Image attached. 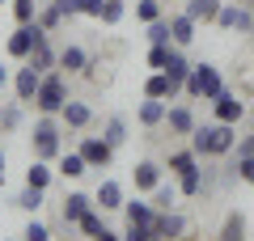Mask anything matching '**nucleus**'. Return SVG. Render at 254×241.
I'll list each match as a JSON object with an SVG mask.
<instances>
[{
	"label": "nucleus",
	"instance_id": "nucleus-1",
	"mask_svg": "<svg viewBox=\"0 0 254 241\" xmlns=\"http://www.w3.org/2000/svg\"><path fill=\"white\" fill-rule=\"evenodd\" d=\"M190 148L199 152V157H229L237 148V127L233 123H199L190 131Z\"/></svg>",
	"mask_w": 254,
	"mask_h": 241
},
{
	"label": "nucleus",
	"instance_id": "nucleus-2",
	"mask_svg": "<svg viewBox=\"0 0 254 241\" xmlns=\"http://www.w3.org/2000/svg\"><path fill=\"white\" fill-rule=\"evenodd\" d=\"M182 93L195 102H216L220 93H225V76H220L216 63H195L187 76V85H182Z\"/></svg>",
	"mask_w": 254,
	"mask_h": 241
},
{
	"label": "nucleus",
	"instance_id": "nucleus-3",
	"mask_svg": "<svg viewBox=\"0 0 254 241\" xmlns=\"http://www.w3.org/2000/svg\"><path fill=\"white\" fill-rule=\"evenodd\" d=\"M30 144H34V157H38V161H60V152H64L60 123H55L51 115H43V119L34 123V131H30Z\"/></svg>",
	"mask_w": 254,
	"mask_h": 241
},
{
	"label": "nucleus",
	"instance_id": "nucleus-4",
	"mask_svg": "<svg viewBox=\"0 0 254 241\" xmlns=\"http://www.w3.org/2000/svg\"><path fill=\"white\" fill-rule=\"evenodd\" d=\"M34 106H38V115H60L68 106V80H64V72H47L43 76V85L34 93Z\"/></svg>",
	"mask_w": 254,
	"mask_h": 241
},
{
	"label": "nucleus",
	"instance_id": "nucleus-5",
	"mask_svg": "<svg viewBox=\"0 0 254 241\" xmlns=\"http://www.w3.org/2000/svg\"><path fill=\"white\" fill-rule=\"evenodd\" d=\"M43 38H51V30H43L38 21H21L17 30L9 34V43H4V51L13 55V60H30V51H34Z\"/></svg>",
	"mask_w": 254,
	"mask_h": 241
},
{
	"label": "nucleus",
	"instance_id": "nucleus-6",
	"mask_svg": "<svg viewBox=\"0 0 254 241\" xmlns=\"http://www.w3.org/2000/svg\"><path fill=\"white\" fill-rule=\"evenodd\" d=\"M216 26L225 34H250L254 30V9L250 4H237V0H225L220 13H216Z\"/></svg>",
	"mask_w": 254,
	"mask_h": 241
},
{
	"label": "nucleus",
	"instance_id": "nucleus-7",
	"mask_svg": "<svg viewBox=\"0 0 254 241\" xmlns=\"http://www.w3.org/2000/svg\"><path fill=\"white\" fill-rule=\"evenodd\" d=\"M76 152H81V157L89 161V170H106L110 161H115V148H110V144L102 140V135H85Z\"/></svg>",
	"mask_w": 254,
	"mask_h": 241
},
{
	"label": "nucleus",
	"instance_id": "nucleus-8",
	"mask_svg": "<svg viewBox=\"0 0 254 241\" xmlns=\"http://www.w3.org/2000/svg\"><path fill=\"white\" fill-rule=\"evenodd\" d=\"M212 115H216V123H233V127H237V123L246 119V102L237 98V93H229V89H225L216 102H212Z\"/></svg>",
	"mask_w": 254,
	"mask_h": 241
},
{
	"label": "nucleus",
	"instance_id": "nucleus-9",
	"mask_svg": "<svg viewBox=\"0 0 254 241\" xmlns=\"http://www.w3.org/2000/svg\"><path fill=\"white\" fill-rule=\"evenodd\" d=\"M153 233H157V241H182V237H187V220H182L174 207H170V212H157Z\"/></svg>",
	"mask_w": 254,
	"mask_h": 241
},
{
	"label": "nucleus",
	"instance_id": "nucleus-10",
	"mask_svg": "<svg viewBox=\"0 0 254 241\" xmlns=\"http://www.w3.org/2000/svg\"><path fill=\"white\" fill-rule=\"evenodd\" d=\"M93 203H98L102 212H123L127 195H123V186H119L115 178H106V182H98V190H93Z\"/></svg>",
	"mask_w": 254,
	"mask_h": 241
},
{
	"label": "nucleus",
	"instance_id": "nucleus-11",
	"mask_svg": "<svg viewBox=\"0 0 254 241\" xmlns=\"http://www.w3.org/2000/svg\"><path fill=\"white\" fill-rule=\"evenodd\" d=\"M182 93L178 80H170V72H153V76L144 80V98H161V102H174Z\"/></svg>",
	"mask_w": 254,
	"mask_h": 241
},
{
	"label": "nucleus",
	"instance_id": "nucleus-12",
	"mask_svg": "<svg viewBox=\"0 0 254 241\" xmlns=\"http://www.w3.org/2000/svg\"><path fill=\"white\" fill-rule=\"evenodd\" d=\"M170 34H174V47L187 51V47L195 43V34H199V21L187 17V13H174V17H170Z\"/></svg>",
	"mask_w": 254,
	"mask_h": 241
},
{
	"label": "nucleus",
	"instance_id": "nucleus-13",
	"mask_svg": "<svg viewBox=\"0 0 254 241\" xmlns=\"http://www.w3.org/2000/svg\"><path fill=\"white\" fill-rule=\"evenodd\" d=\"M60 119H64L68 131H81V127L93 123V106H89V102H72V98H68V106L60 110Z\"/></svg>",
	"mask_w": 254,
	"mask_h": 241
},
{
	"label": "nucleus",
	"instance_id": "nucleus-14",
	"mask_svg": "<svg viewBox=\"0 0 254 241\" xmlns=\"http://www.w3.org/2000/svg\"><path fill=\"white\" fill-rule=\"evenodd\" d=\"M43 76H47V72H38L34 63L17 68V76H13V85H17V98H21V102H34V93H38V85H43Z\"/></svg>",
	"mask_w": 254,
	"mask_h": 241
},
{
	"label": "nucleus",
	"instance_id": "nucleus-15",
	"mask_svg": "<svg viewBox=\"0 0 254 241\" xmlns=\"http://www.w3.org/2000/svg\"><path fill=\"white\" fill-rule=\"evenodd\" d=\"M131 182H136V190H148V195H153L157 182H161V165H157V161H136V165H131Z\"/></svg>",
	"mask_w": 254,
	"mask_h": 241
},
{
	"label": "nucleus",
	"instance_id": "nucleus-16",
	"mask_svg": "<svg viewBox=\"0 0 254 241\" xmlns=\"http://www.w3.org/2000/svg\"><path fill=\"white\" fill-rule=\"evenodd\" d=\"M165 127H170L174 135H190L199 123H195V110H190V106H170V110H165Z\"/></svg>",
	"mask_w": 254,
	"mask_h": 241
},
{
	"label": "nucleus",
	"instance_id": "nucleus-17",
	"mask_svg": "<svg viewBox=\"0 0 254 241\" xmlns=\"http://www.w3.org/2000/svg\"><path fill=\"white\" fill-rule=\"evenodd\" d=\"M220 4L225 0H187V17H195L199 26H216V13H220Z\"/></svg>",
	"mask_w": 254,
	"mask_h": 241
},
{
	"label": "nucleus",
	"instance_id": "nucleus-18",
	"mask_svg": "<svg viewBox=\"0 0 254 241\" xmlns=\"http://www.w3.org/2000/svg\"><path fill=\"white\" fill-rule=\"evenodd\" d=\"M165 110H170V102L144 98V102H140V110H136V119H140V127H161L165 123Z\"/></svg>",
	"mask_w": 254,
	"mask_h": 241
},
{
	"label": "nucleus",
	"instance_id": "nucleus-19",
	"mask_svg": "<svg viewBox=\"0 0 254 241\" xmlns=\"http://www.w3.org/2000/svg\"><path fill=\"white\" fill-rule=\"evenodd\" d=\"M89 207H98V203H93V199L85 195V190H72V195L64 199V224H76L85 212H89Z\"/></svg>",
	"mask_w": 254,
	"mask_h": 241
},
{
	"label": "nucleus",
	"instance_id": "nucleus-20",
	"mask_svg": "<svg viewBox=\"0 0 254 241\" xmlns=\"http://www.w3.org/2000/svg\"><path fill=\"white\" fill-rule=\"evenodd\" d=\"M89 68V55H85V47H76V43H68L60 51V72H68V76H72V72H85Z\"/></svg>",
	"mask_w": 254,
	"mask_h": 241
},
{
	"label": "nucleus",
	"instance_id": "nucleus-21",
	"mask_svg": "<svg viewBox=\"0 0 254 241\" xmlns=\"http://www.w3.org/2000/svg\"><path fill=\"white\" fill-rule=\"evenodd\" d=\"M123 216H127V224H153L157 220V207L148 203V199H127Z\"/></svg>",
	"mask_w": 254,
	"mask_h": 241
},
{
	"label": "nucleus",
	"instance_id": "nucleus-22",
	"mask_svg": "<svg viewBox=\"0 0 254 241\" xmlns=\"http://www.w3.org/2000/svg\"><path fill=\"white\" fill-rule=\"evenodd\" d=\"M26 63H34L38 72H51V68H60V51L51 47V38H43V43L30 51V60H26Z\"/></svg>",
	"mask_w": 254,
	"mask_h": 241
},
{
	"label": "nucleus",
	"instance_id": "nucleus-23",
	"mask_svg": "<svg viewBox=\"0 0 254 241\" xmlns=\"http://www.w3.org/2000/svg\"><path fill=\"white\" fill-rule=\"evenodd\" d=\"M190 68H195V63H190L187 55H182V47H174V51H170V60H165V68H161V72H170V80H178V85H187Z\"/></svg>",
	"mask_w": 254,
	"mask_h": 241
},
{
	"label": "nucleus",
	"instance_id": "nucleus-24",
	"mask_svg": "<svg viewBox=\"0 0 254 241\" xmlns=\"http://www.w3.org/2000/svg\"><path fill=\"white\" fill-rule=\"evenodd\" d=\"M51 161H30V170H26V186H38V190H47V186H51Z\"/></svg>",
	"mask_w": 254,
	"mask_h": 241
},
{
	"label": "nucleus",
	"instance_id": "nucleus-25",
	"mask_svg": "<svg viewBox=\"0 0 254 241\" xmlns=\"http://www.w3.org/2000/svg\"><path fill=\"white\" fill-rule=\"evenodd\" d=\"M60 174L64 178H85L89 174V161L81 152H60Z\"/></svg>",
	"mask_w": 254,
	"mask_h": 241
},
{
	"label": "nucleus",
	"instance_id": "nucleus-26",
	"mask_svg": "<svg viewBox=\"0 0 254 241\" xmlns=\"http://www.w3.org/2000/svg\"><path fill=\"white\" fill-rule=\"evenodd\" d=\"M195 165H199V152H195V148L170 152V161H165V170H170V174H187V170H195Z\"/></svg>",
	"mask_w": 254,
	"mask_h": 241
},
{
	"label": "nucleus",
	"instance_id": "nucleus-27",
	"mask_svg": "<svg viewBox=\"0 0 254 241\" xmlns=\"http://www.w3.org/2000/svg\"><path fill=\"white\" fill-rule=\"evenodd\" d=\"M38 26H43V30H60L64 26V9H60V4H55V0H47V4H38Z\"/></svg>",
	"mask_w": 254,
	"mask_h": 241
},
{
	"label": "nucleus",
	"instance_id": "nucleus-28",
	"mask_svg": "<svg viewBox=\"0 0 254 241\" xmlns=\"http://www.w3.org/2000/svg\"><path fill=\"white\" fill-rule=\"evenodd\" d=\"M178 195H182V190L178 186H170V182H157V190H153V207H157V212H170V207L174 203H178Z\"/></svg>",
	"mask_w": 254,
	"mask_h": 241
},
{
	"label": "nucleus",
	"instance_id": "nucleus-29",
	"mask_svg": "<svg viewBox=\"0 0 254 241\" xmlns=\"http://www.w3.org/2000/svg\"><path fill=\"white\" fill-rule=\"evenodd\" d=\"M102 140H106L110 148H119V144L127 140V119H123V115H115V119H106V127H102Z\"/></svg>",
	"mask_w": 254,
	"mask_h": 241
},
{
	"label": "nucleus",
	"instance_id": "nucleus-30",
	"mask_svg": "<svg viewBox=\"0 0 254 241\" xmlns=\"http://www.w3.org/2000/svg\"><path fill=\"white\" fill-rule=\"evenodd\" d=\"M220 241H246V216H242V212H229V216H225Z\"/></svg>",
	"mask_w": 254,
	"mask_h": 241
},
{
	"label": "nucleus",
	"instance_id": "nucleus-31",
	"mask_svg": "<svg viewBox=\"0 0 254 241\" xmlns=\"http://www.w3.org/2000/svg\"><path fill=\"white\" fill-rule=\"evenodd\" d=\"M127 17V0H102V26H119Z\"/></svg>",
	"mask_w": 254,
	"mask_h": 241
},
{
	"label": "nucleus",
	"instance_id": "nucleus-32",
	"mask_svg": "<svg viewBox=\"0 0 254 241\" xmlns=\"http://www.w3.org/2000/svg\"><path fill=\"white\" fill-rule=\"evenodd\" d=\"M178 190H182V195H199V190H203V165L178 174Z\"/></svg>",
	"mask_w": 254,
	"mask_h": 241
},
{
	"label": "nucleus",
	"instance_id": "nucleus-33",
	"mask_svg": "<svg viewBox=\"0 0 254 241\" xmlns=\"http://www.w3.org/2000/svg\"><path fill=\"white\" fill-rule=\"evenodd\" d=\"M144 30H148V34H144L148 43H161V47H170V43H174V34H170V17H157V21H148Z\"/></svg>",
	"mask_w": 254,
	"mask_h": 241
},
{
	"label": "nucleus",
	"instance_id": "nucleus-34",
	"mask_svg": "<svg viewBox=\"0 0 254 241\" xmlns=\"http://www.w3.org/2000/svg\"><path fill=\"white\" fill-rule=\"evenodd\" d=\"M157 17H165L161 0H136V21L140 26H148V21H157Z\"/></svg>",
	"mask_w": 254,
	"mask_h": 241
},
{
	"label": "nucleus",
	"instance_id": "nucleus-35",
	"mask_svg": "<svg viewBox=\"0 0 254 241\" xmlns=\"http://www.w3.org/2000/svg\"><path fill=\"white\" fill-rule=\"evenodd\" d=\"M38 4H43V0H9V9H13V17H17V26L38 17Z\"/></svg>",
	"mask_w": 254,
	"mask_h": 241
},
{
	"label": "nucleus",
	"instance_id": "nucleus-36",
	"mask_svg": "<svg viewBox=\"0 0 254 241\" xmlns=\"http://www.w3.org/2000/svg\"><path fill=\"white\" fill-rule=\"evenodd\" d=\"M76 229H81L85 237H98V233L106 229V220H102V216H98V207H89V212H85L81 220H76Z\"/></svg>",
	"mask_w": 254,
	"mask_h": 241
},
{
	"label": "nucleus",
	"instance_id": "nucleus-37",
	"mask_svg": "<svg viewBox=\"0 0 254 241\" xmlns=\"http://www.w3.org/2000/svg\"><path fill=\"white\" fill-rule=\"evenodd\" d=\"M43 195H47V190H38V186H26V190L17 195V207H21V212H38V207H43Z\"/></svg>",
	"mask_w": 254,
	"mask_h": 241
},
{
	"label": "nucleus",
	"instance_id": "nucleus-38",
	"mask_svg": "<svg viewBox=\"0 0 254 241\" xmlns=\"http://www.w3.org/2000/svg\"><path fill=\"white\" fill-rule=\"evenodd\" d=\"M170 51H174V43H170V47L148 43V68H153V72H161V68H165V60H170Z\"/></svg>",
	"mask_w": 254,
	"mask_h": 241
},
{
	"label": "nucleus",
	"instance_id": "nucleus-39",
	"mask_svg": "<svg viewBox=\"0 0 254 241\" xmlns=\"http://www.w3.org/2000/svg\"><path fill=\"white\" fill-rule=\"evenodd\" d=\"M123 241H157V233H153V224H127Z\"/></svg>",
	"mask_w": 254,
	"mask_h": 241
},
{
	"label": "nucleus",
	"instance_id": "nucleus-40",
	"mask_svg": "<svg viewBox=\"0 0 254 241\" xmlns=\"http://www.w3.org/2000/svg\"><path fill=\"white\" fill-rule=\"evenodd\" d=\"M21 241H51V229H47L43 220H30L26 233H21Z\"/></svg>",
	"mask_w": 254,
	"mask_h": 241
},
{
	"label": "nucleus",
	"instance_id": "nucleus-41",
	"mask_svg": "<svg viewBox=\"0 0 254 241\" xmlns=\"http://www.w3.org/2000/svg\"><path fill=\"white\" fill-rule=\"evenodd\" d=\"M233 170H237V178H242V182H250V186H254V152H250V157H237Z\"/></svg>",
	"mask_w": 254,
	"mask_h": 241
},
{
	"label": "nucleus",
	"instance_id": "nucleus-42",
	"mask_svg": "<svg viewBox=\"0 0 254 241\" xmlns=\"http://www.w3.org/2000/svg\"><path fill=\"white\" fill-rule=\"evenodd\" d=\"M76 13L81 17H102V0H76Z\"/></svg>",
	"mask_w": 254,
	"mask_h": 241
},
{
	"label": "nucleus",
	"instance_id": "nucleus-43",
	"mask_svg": "<svg viewBox=\"0 0 254 241\" xmlns=\"http://www.w3.org/2000/svg\"><path fill=\"white\" fill-rule=\"evenodd\" d=\"M17 123H21V110H17V106H4V110H0V127H4V131L17 127Z\"/></svg>",
	"mask_w": 254,
	"mask_h": 241
},
{
	"label": "nucleus",
	"instance_id": "nucleus-44",
	"mask_svg": "<svg viewBox=\"0 0 254 241\" xmlns=\"http://www.w3.org/2000/svg\"><path fill=\"white\" fill-rule=\"evenodd\" d=\"M254 152V135H242V140H237V157H250Z\"/></svg>",
	"mask_w": 254,
	"mask_h": 241
},
{
	"label": "nucleus",
	"instance_id": "nucleus-45",
	"mask_svg": "<svg viewBox=\"0 0 254 241\" xmlns=\"http://www.w3.org/2000/svg\"><path fill=\"white\" fill-rule=\"evenodd\" d=\"M93 241H123V233H115V229H102Z\"/></svg>",
	"mask_w": 254,
	"mask_h": 241
},
{
	"label": "nucleus",
	"instance_id": "nucleus-46",
	"mask_svg": "<svg viewBox=\"0 0 254 241\" xmlns=\"http://www.w3.org/2000/svg\"><path fill=\"white\" fill-rule=\"evenodd\" d=\"M0 186H4V148H0Z\"/></svg>",
	"mask_w": 254,
	"mask_h": 241
},
{
	"label": "nucleus",
	"instance_id": "nucleus-47",
	"mask_svg": "<svg viewBox=\"0 0 254 241\" xmlns=\"http://www.w3.org/2000/svg\"><path fill=\"white\" fill-rule=\"evenodd\" d=\"M4 80H9V68H4V63H0V85H4Z\"/></svg>",
	"mask_w": 254,
	"mask_h": 241
},
{
	"label": "nucleus",
	"instance_id": "nucleus-48",
	"mask_svg": "<svg viewBox=\"0 0 254 241\" xmlns=\"http://www.w3.org/2000/svg\"><path fill=\"white\" fill-rule=\"evenodd\" d=\"M237 4H250V9H254V0H237Z\"/></svg>",
	"mask_w": 254,
	"mask_h": 241
},
{
	"label": "nucleus",
	"instance_id": "nucleus-49",
	"mask_svg": "<svg viewBox=\"0 0 254 241\" xmlns=\"http://www.w3.org/2000/svg\"><path fill=\"white\" fill-rule=\"evenodd\" d=\"M0 4H9V0H0Z\"/></svg>",
	"mask_w": 254,
	"mask_h": 241
},
{
	"label": "nucleus",
	"instance_id": "nucleus-50",
	"mask_svg": "<svg viewBox=\"0 0 254 241\" xmlns=\"http://www.w3.org/2000/svg\"><path fill=\"white\" fill-rule=\"evenodd\" d=\"M250 38H254V30H250Z\"/></svg>",
	"mask_w": 254,
	"mask_h": 241
},
{
	"label": "nucleus",
	"instance_id": "nucleus-51",
	"mask_svg": "<svg viewBox=\"0 0 254 241\" xmlns=\"http://www.w3.org/2000/svg\"><path fill=\"white\" fill-rule=\"evenodd\" d=\"M60 4H64V0H60Z\"/></svg>",
	"mask_w": 254,
	"mask_h": 241
}]
</instances>
